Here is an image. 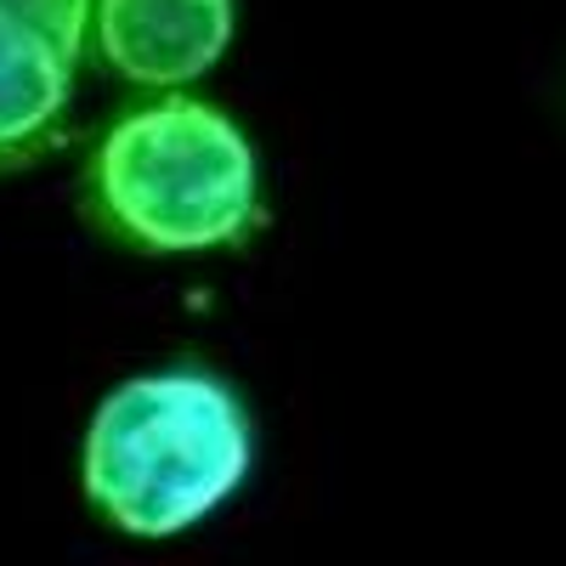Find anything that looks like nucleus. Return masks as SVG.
Segmentation results:
<instances>
[{"label":"nucleus","mask_w":566,"mask_h":566,"mask_svg":"<svg viewBox=\"0 0 566 566\" xmlns=\"http://www.w3.org/2000/svg\"><path fill=\"white\" fill-rule=\"evenodd\" d=\"M250 470V419L216 374L170 368L119 386L85 442V493L136 538L210 515Z\"/></svg>","instance_id":"1"},{"label":"nucleus","mask_w":566,"mask_h":566,"mask_svg":"<svg viewBox=\"0 0 566 566\" xmlns=\"http://www.w3.org/2000/svg\"><path fill=\"white\" fill-rule=\"evenodd\" d=\"M97 199L125 239L148 250L232 244L255 210V154L221 108L170 97L108 130Z\"/></svg>","instance_id":"2"},{"label":"nucleus","mask_w":566,"mask_h":566,"mask_svg":"<svg viewBox=\"0 0 566 566\" xmlns=\"http://www.w3.org/2000/svg\"><path fill=\"white\" fill-rule=\"evenodd\" d=\"M103 57L130 85H187L232 40V0H97Z\"/></svg>","instance_id":"3"},{"label":"nucleus","mask_w":566,"mask_h":566,"mask_svg":"<svg viewBox=\"0 0 566 566\" xmlns=\"http://www.w3.org/2000/svg\"><path fill=\"white\" fill-rule=\"evenodd\" d=\"M69 103V57L34 29L0 18V154H18Z\"/></svg>","instance_id":"4"},{"label":"nucleus","mask_w":566,"mask_h":566,"mask_svg":"<svg viewBox=\"0 0 566 566\" xmlns=\"http://www.w3.org/2000/svg\"><path fill=\"white\" fill-rule=\"evenodd\" d=\"M0 18H12L23 29H34L40 40H52L57 52L74 63L80 40H85V18H91V0H0Z\"/></svg>","instance_id":"5"}]
</instances>
